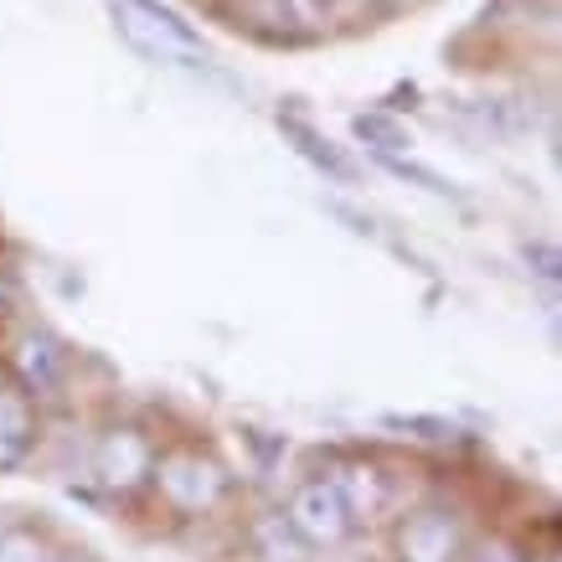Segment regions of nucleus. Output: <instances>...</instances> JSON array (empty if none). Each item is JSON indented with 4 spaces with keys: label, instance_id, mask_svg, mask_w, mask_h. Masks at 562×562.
Segmentation results:
<instances>
[{
    "label": "nucleus",
    "instance_id": "obj_1",
    "mask_svg": "<svg viewBox=\"0 0 562 562\" xmlns=\"http://www.w3.org/2000/svg\"><path fill=\"white\" fill-rule=\"evenodd\" d=\"M103 5H109V16H114L124 42L135 52H145L150 63H166V68H206L202 36L191 32L176 11H166L160 0H103Z\"/></svg>",
    "mask_w": 562,
    "mask_h": 562
},
{
    "label": "nucleus",
    "instance_id": "obj_2",
    "mask_svg": "<svg viewBox=\"0 0 562 562\" xmlns=\"http://www.w3.org/2000/svg\"><path fill=\"white\" fill-rule=\"evenodd\" d=\"M150 480L160 485V495L171 501L176 512H187V516L212 512V506L222 501V491H227L222 464L206 460V454H196V449H171V454H155Z\"/></svg>",
    "mask_w": 562,
    "mask_h": 562
},
{
    "label": "nucleus",
    "instance_id": "obj_3",
    "mask_svg": "<svg viewBox=\"0 0 562 562\" xmlns=\"http://www.w3.org/2000/svg\"><path fill=\"white\" fill-rule=\"evenodd\" d=\"M290 527L305 537L310 547H341L357 531V512L346 506V495L336 480H310L290 501Z\"/></svg>",
    "mask_w": 562,
    "mask_h": 562
},
{
    "label": "nucleus",
    "instance_id": "obj_4",
    "mask_svg": "<svg viewBox=\"0 0 562 562\" xmlns=\"http://www.w3.org/2000/svg\"><path fill=\"white\" fill-rule=\"evenodd\" d=\"M68 346L57 341L52 330H42V325H32V330H21L16 341H11V372L21 376V387L36 392V397H52V392H63V382H68Z\"/></svg>",
    "mask_w": 562,
    "mask_h": 562
},
{
    "label": "nucleus",
    "instance_id": "obj_5",
    "mask_svg": "<svg viewBox=\"0 0 562 562\" xmlns=\"http://www.w3.org/2000/svg\"><path fill=\"white\" fill-rule=\"evenodd\" d=\"M150 464H155V449L139 428H109L93 449V475H99L103 491H135L150 480Z\"/></svg>",
    "mask_w": 562,
    "mask_h": 562
},
{
    "label": "nucleus",
    "instance_id": "obj_6",
    "mask_svg": "<svg viewBox=\"0 0 562 562\" xmlns=\"http://www.w3.org/2000/svg\"><path fill=\"white\" fill-rule=\"evenodd\" d=\"M464 537L449 512H413L397 527V562H460Z\"/></svg>",
    "mask_w": 562,
    "mask_h": 562
},
{
    "label": "nucleus",
    "instance_id": "obj_7",
    "mask_svg": "<svg viewBox=\"0 0 562 562\" xmlns=\"http://www.w3.org/2000/svg\"><path fill=\"white\" fill-rule=\"evenodd\" d=\"M238 11L248 26L269 36H284V42H300V36L325 32L330 21V0H238Z\"/></svg>",
    "mask_w": 562,
    "mask_h": 562
},
{
    "label": "nucleus",
    "instance_id": "obj_8",
    "mask_svg": "<svg viewBox=\"0 0 562 562\" xmlns=\"http://www.w3.org/2000/svg\"><path fill=\"white\" fill-rule=\"evenodd\" d=\"M273 120H279V135L290 139V145L305 155L315 171H325L330 181H357V166H351V160H346V155L330 145V135H321V130H315V124H310L300 109H279Z\"/></svg>",
    "mask_w": 562,
    "mask_h": 562
},
{
    "label": "nucleus",
    "instance_id": "obj_9",
    "mask_svg": "<svg viewBox=\"0 0 562 562\" xmlns=\"http://www.w3.org/2000/svg\"><path fill=\"white\" fill-rule=\"evenodd\" d=\"M36 443V418L26 408V397L16 392H0V475H11Z\"/></svg>",
    "mask_w": 562,
    "mask_h": 562
},
{
    "label": "nucleus",
    "instance_id": "obj_10",
    "mask_svg": "<svg viewBox=\"0 0 562 562\" xmlns=\"http://www.w3.org/2000/svg\"><path fill=\"white\" fill-rule=\"evenodd\" d=\"M351 135H357L372 155H403V150H413V135L392 120L387 109H367V114H357V120H351Z\"/></svg>",
    "mask_w": 562,
    "mask_h": 562
},
{
    "label": "nucleus",
    "instance_id": "obj_11",
    "mask_svg": "<svg viewBox=\"0 0 562 562\" xmlns=\"http://www.w3.org/2000/svg\"><path fill=\"white\" fill-rule=\"evenodd\" d=\"M336 485H341L346 506L357 516H376L387 506V485H382V470H376V464H346L341 475H336Z\"/></svg>",
    "mask_w": 562,
    "mask_h": 562
},
{
    "label": "nucleus",
    "instance_id": "obj_12",
    "mask_svg": "<svg viewBox=\"0 0 562 562\" xmlns=\"http://www.w3.org/2000/svg\"><path fill=\"white\" fill-rule=\"evenodd\" d=\"M254 542L269 562H305L310 558V542L290 527V516H263L254 527Z\"/></svg>",
    "mask_w": 562,
    "mask_h": 562
},
{
    "label": "nucleus",
    "instance_id": "obj_13",
    "mask_svg": "<svg viewBox=\"0 0 562 562\" xmlns=\"http://www.w3.org/2000/svg\"><path fill=\"white\" fill-rule=\"evenodd\" d=\"M0 562H52V552L36 531L11 527V531H0Z\"/></svg>",
    "mask_w": 562,
    "mask_h": 562
},
{
    "label": "nucleus",
    "instance_id": "obj_14",
    "mask_svg": "<svg viewBox=\"0 0 562 562\" xmlns=\"http://www.w3.org/2000/svg\"><path fill=\"white\" fill-rule=\"evenodd\" d=\"M387 428H424L418 439H449L454 424H443V418H387Z\"/></svg>",
    "mask_w": 562,
    "mask_h": 562
},
{
    "label": "nucleus",
    "instance_id": "obj_15",
    "mask_svg": "<svg viewBox=\"0 0 562 562\" xmlns=\"http://www.w3.org/2000/svg\"><path fill=\"white\" fill-rule=\"evenodd\" d=\"M351 562H367V558H351Z\"/></svg>",
    "mask_w": 562,
    "mask_h": 562
}]
</instances>
